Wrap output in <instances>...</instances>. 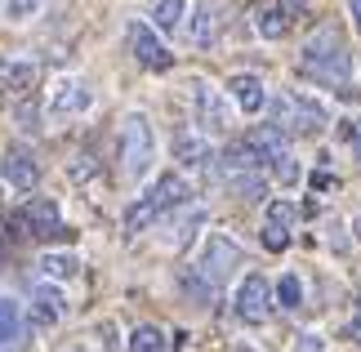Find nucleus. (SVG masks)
<instances>
[{"label":"nucleus","instance_id":"1","mask_svg":"<svg viewBox=\"0 0 361 352\" xmlns=\"http://www.w3.org/2000/svg\"><path fill=\"white\" fill-rule=\"evenodd\" d=\"M303 72L335 85V90L348 85V49H343L335 27H322L317 36H308V45H303Z\"/></svg>","mask_w":361,"mask_h":352},{"label":"nucleus","instance_id":"20","mask_svg":"<svg viewBox=\"0 0 361 352\" xmlns=\"http://www.w3.org/2000/svg\"><path fill=\"white\" fill-rule=\"evenodd\" d=\"M183 13H188V0H152V23L165 27V32L183 23Z\"/></svg>","mask_w":361,"mask_h":352},{"label":"nucleus","instance_id":"22","mask_svg":"<svg viewBox=\"0 0 361 352\" xmlns=\"http://www.w3.org/2000/svg\"><path fill=\"white\" fill-rule=\"evenodd\" d=\"M276 303L290 308V312H295V308H303V281H299L295 272H286L281 281H276Z\"/></svg>","mask_w":361,"mask_h":352},{"label":"nucleus","instance_id":"31","mask_svg":"<svg viewBox=\"0 0 361 352\" xmlns=\"http://www.w3.org/2000/svg\"><path fill=\"white\" fill-rule=\"evenodd\" d=\"M348 9H353V18H357V27H361V0H348Z\"/></svg>","mask_w":361,"mask_h":352},{"label":"nucleus","instance_id":"12","mask_svg":"<svg viewBox=\"0 0 361 352\" xmlns=\"http://www.w3.org/2000/svg\"><path fill=\"white\" fill-rule=\"evenodd\" d=\"M67 312V299L59 294V286H36L32 290V326L40 330H49V326H59Z\"/></svg>","mask_w":361,"mask_h":352},{"label":"nucleus","instance_id":"4","mask_svg":"<svg viewBox=\"0 0 361 352\" xmlns=\"http://www.w3.org/2000/svg\"><path fill=\"white\" fill-rule=\"evenodd\" d=\"M245 263V255H241V245L232 241V236H224V232H210V241H205V250H201V272H205V281L210 286H224V281L237 272V267Z\"/></svg>","mask_w":361,"mask_h":352},{"label":"nucleus","instance_id":"3","mask_svg":"<svg viewBox=\"0 0 361 352\" xmlns=\"http://www.w3.org/2000/svg\"><path fill=\"white\" fill-rule=\"evenodd\" d=\"M272 116L276 125H281L286 134H322L326 130V107L317 103V98L308 94H281V98H272Z\"/></svg>","mask_w":361,"mask_h":352},{"label":"nucleus","instance_id":"32","mask_svg":"<svg viewBox=\"0 0 361 352\" xmlns=\"http://www.w3.org/2000/svg\"><path fill=\"white\" fill-rule=\"evenodd\" d=\"M353 232H357V241H361V219H357V223H353Z\"/></svg>","mask_w":361,"mask_h":352},{"label":"nucleus","instance_id":"13","mask_svg":"<svg viewBox=\"0 0 361 352\" xmlns=\"http://www.w3.org/2000/svg\"><path fill=\"white\" fill-rule=\"evenodd\" d=\"M90 103H94V94H90L85 80H63L49 98V116H76V111H85Z\"/></svg>","mask_w":361,"mask_h":352},{"label":"nucleus","instance_id":"8","mask_svg":"<svg viewBox=\"0 0 361 352\" xmlns=\"http://www.w3.org/2000/svg\"><path fill=\"white\" fill-rule=\"evenodd\" d=\"M192 103H197V116H201V125L210 134H224L228 130V103H224V94H219L210 80H192Z\"/></svg>","mask_w":361,"mask_h":352},{"label":"nucleus","instance_id":"9","mask_svg":"<svg viewBox=\"0 0 361 352\" xmlns=\"http://www.w3.org/2000/svg\"><path fill=\"white\" fill-rule=\"evenodd\" d=\"M0 174H5V183H9L13 192H36L40 165H36V157L27 147H9L5 157H0Z\"/></svg>","mask_w":361,"mask_h":352},{"label":"nucleus","instance_id":"23","mask_svg":"<svg viewBox=\"0 0 361 352\" xmlns=\"http://www.w3.org/2000/svg\"><path fill=\"white\" fill-rule=\"evenodd\" d=\"M130 352H165V330L138 326V330L130 334Z\"/></svg>","mask_w":361,"mask_h":352},{"label":"nucleus","instance_id":"5","mask_svg":"<svg viewBox=\"0 0 361 352\" xmlns=\"http://www.w3.org/2000/svg\"><path fill=\"white\" fill-rule=\"evenodd\" d=\"M272 286H268V277H259V272H250L241 281V290H237V317L245 321V326H263V321L272 317Z\"/></svg>","mask_w":361,"mask_h":352},{"label":"nucleus","instance_id":"28","mask_svg":"<svg viewBox=\"0 0 361 352\" xmlns=\"http://www.w3.org/2000/svg\"><path fill=\"white\" fill-rule=\"evenodd\" d=\"M36 116H40L36 103H23V107H18V130H23V134H36V130H40V121H36Z\"/></svg>","mask_w":361,"mask_h":352},{"label":"nucleus","instance_id":"19","mask_svg":"<svg viewBox=\"0 0 361 352\" xmlns=\"http://www.w3.org/2000/svg\"><path fill=\"white\" fill-rule=\"evenodd\" d=\"M40 272H45L49 281H72L80 272V259L76 255H45L40 259Z\"/></svg>","mask_w":361,"mask_h":352},{"label":"nucleus","instance_id":"26","mask_svg":"<svg viewBox=\"0 0 361 352\" xmlns=\"http://www.w3.org/2000/svg\"><path fill=\"white\" fill-rule=\"evenodd\" d=\"M263 245H268L272 255H281V250L290 245V232L281 228V223H268V228H263Z\"/></svg>","mask_w":361,"mask_h":352},{"label":"nucleus","instance_id":"11","mask_svg":"<svg viewBox=\"0 0 361 352\" xmlns=\"http://www.w3.org/2000/svg\"><path fill=\"white\" fill-rule=\"evenodd\" d=\"M245 143L255 147V152H259V161H263V165H272V170L286 161V147H290V143H286V130H281L276 121H272V125H255V130L245 134Z\"/></svg>","mask_w":361,"mask_h":352},{"label":"nucleus","instance_id":"34","mask_svg":"<svg viewBox=\"0 0 361 352\" xmlns=\"http://www.w3.org/2000/svg\"><path fill=\"white\" fill-rule=\"evenodd\" d=\"M357 134H361V125H357Z\"/></svg>","mask_w":361,"mask_h":352},{"label":"nucleus","instance_id":"17","mask_svg":"<svg viewBox=\"0 0 361 352\" xmlns=\"http://www.w3.org/2000/svg\"><path fill=\"white\" fill-rule=\"evenodd\" d=\"M23 326H27L23 303H18V299H0V348L18 344V339H23Z\"/></svg>","mask_w":361,"mask_h":352},{"label":"nucleus","instance_id":"21","mask_svg":"<svg viewBox=\"0 0 361 352\" xmlns=\"http://www.w3.org/2000/svg\"><path fill=\"white\" fill-rule=\"evenodd\" d=\"M40 9H45V0H0V13H5V23H32Z\"/></svg>","mask_w":361,"mask_h":352},{"label":"nucleus","instance_id":"27","mask_svg":"<svg viewBox=\"0 0 361 352\" xmlns=\"http://www.w3.org/2000/svg\"><path fill=\"white\" fill-rule=\"evenodd\" d=\"M295 219H299V210L290 205V201H272V205H268V223H281V228H290Z\"/></svg>","mask_w":361,"mask_h":352},{"label":"nucleus","instance_id":"24","mask_svg":"<svg viewBox=\"0 0 361 352\" xmlns=\"http://www.w3.org/2000/svg\"><path fill=\"white\" fill-rule=\"evenodd\" d=\"M36 63H9V72H5V85L9 90H18V94H27V90H32L36 85Z\"/></svg>","mask_w":361,"mask_h":352},{"label":"nucleus","instance_id":"16","mask_svg":"<svg viewBox=\"0 0 361 352\" xmlns=\"http://www.w3.org/2000/svg\"><path fill=\"white\" fill-rule=\"evenodd\" d=\"M255 27H259L263 40H281V36L290 32V13H286V5H259V9H255Z\"/></svg>","mask_w":361,"mask_h":352},{"label":"nucleus","instance_id":"14","mask_svg":"<svg viewBox=\"0 0 361 352\" xmlns=\"http://www.w3.org/2000/svg\"><path fill=\"white\" fill-rule=\"evenodd\" d=\"M165 214V205H161V196L157 192H143V196H138V201L130 205V210H125V232H143V228H152V223H157Z\"/></svg>","mask_w":361,"mask_h":352},{"label":"nucleus","instance_id":"18","mask_svg":"<svg viewBox=\"0 0 361 352\" xmlns=\"http://www.w3.org/2000/svg\"><path fill=\"white\" fill-rule=\"evenodd\" d=\"M174 161L178 165H192V170H197V165H205V161H210V143H205V138L201 134H178L174 138Z\"/></svg>","mask_w":361,"mask_h":352},{"label":"nucleus","instance_id":"29","mask_svg":"<svg viewBox=\"0 0 361 352\" xmlns=\"http://www.w3.org/2000/svg\"><path fill=\"white\" fill-rule=\"evenodd\" d=\"M299 352H326V344L317 339V334H303V339H299Z\"/></svg>","mask_w":361,"mask_h":352},{"label":"nucleus","instance_id":"15","mask_svg":"<svg viewBox=\"0 0 361 352\" xmlns=\"http://www.w3.org/2000/svg\"><path fill=\"white\" fill-rule=\"evenodd\" d=\"M228 94L237 98V107H241V111H250V116H255V111L268 103V94H263V80H259V76H250V72L232 76V80H228Z\"/></svg>","mask_w":361,"mask_h":352},{"label":"nucleus","instance_id":"6","mask_svg":"<svg viewBox=\"0 0 361 352\" xmlns=\"http://www.w3.org/2000/svg\"><path fill=\"white\" fill-rule=\"evenodd\" d=\"M18 228L27 236H40V241H59V236H67V223L59 219V205L45 201V196H36V201H27L18 210Z\"/></svg>","mask_w":361,"mask_h":352},{"label":"nucleus","instance_id":"10","mask_svg":"<svg viewBox=\"0 0 361 352\" xmlns=\"http://www.w3.org/2000/svg\"><path fill=\"white\" fill-rule=\"evenodd\" d=\"M219 32H224V9L214 5V0H201L197 9H192V23H188V40L197 49H214Z\"/></svg>","mask_w":361,"mask_h":352},{"label":"nucleus","instance_id":"7","mask_svg":"<svg viewBox=\"0 0 361 352\" xmlns=\"http://www.w3.org/2000/svg\"><path fill=\"white\" fill-rule=\"evenodd\" d=\"M125 40H130L134 59L143 63L147 72H170V67H174V54L161 45V36L152 32L147 23H130V27H125Z\"/></svg>","mask_w":361,"mask_h":352},{"label":"nucleus","instance_id":"30","mask_svg":"<svg viewBox=\"0 0 361 352\" xmlns=\"http://www.w3.org/2000/svg\"><path fill=\"white\" fill-rule=\"evenodd\" d=\"M343 334H348V339H357V344H361V317H353V321H348V330H343Z\"/></svg>","mask_w":361,"mask_h":352},{"label":"nucleus","instance_id":"33","mask_svg":"<svg viewBox=\"0 0 361 352\" xmlns=\"http://www.w3.org/2000/svg\"><path fill=\"white\" fill-rule=\"evenodd\" d=\"M286 5H295V9H303V0H286Z\"/></svg>","mask_w":361,"mask_h":352},{"label":"nucleus","instance_id":"2","mask_svg":"<svg viewBox=\"0 0 361 352\" xmlns=\"http://www.w3.org/2000/svg\"><path fill=\"white\" fill-rule=\"evenodd\" d=\"M116 157H121V174L125 178H143L152 170V157H157V134L143 111H130L116 130Z\"/></svg>","mask_w":361,"mask_h":352},{"label":"nucleus","instance_id":"25","mask_svg":"<svg viewBox=\"0 0 361 352\" xmlns=\"http://www.w3.org/2000/svg\"><path fill=\"white\" fill-rule=\"evenodd\" d=\"M94 170H99V161L90 157V152H80V157L67 165V174H72V183H85V178H94Z\"/></svg>","mask_w":361,"mask_h":352}]
</instances>
